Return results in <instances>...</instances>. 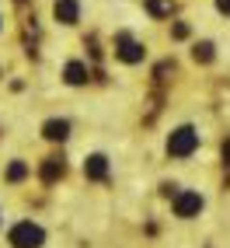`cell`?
Masks as SVG:
<instances>
[{"label": "cell", "instance_id": "1", "mask_svg": "<svg viewBox=\"0 0 230 248\" xmlns=\"http://www.w3.org/2000/svg\"><path fill=\"white\" fill-rule=\"evenodd\" d=\"M195 147H199V133L192 126H178L174 133L168 137V154L171 157H188Z\"/></svg>", "mask_w": 230, "mask_h": 248}, {"label": "cell", "instance_id": "2", "mask_svg": "<svg viewBox=\"0 0 230 248\" xmlns=\"http://www.w3.org/2000/svg\"><path fill=\"white\" fill-rule=\"evenodd\" d=\"M42 241H45L42 227L31 224V220H21V224L11 227V245L14 248H42Z\"/></svg>", "mask_w": 230, "mask_h": 248}, {"label": "cell", "instance_id": "3", "mask_svg": "<svg viewBox=\"0 0 230 248\" xmlns=\"http://www.w3.org/2000/svg\"><path fill=\"white\" fill-rule=\"evenodd\" d=\"M202 210V196L199 192H178L174 196V213L178 217H195Z\"/></svg>", "mask_w": 230, "mask_h": 248}, {"label": "cell", "instance_id": "4", "mask_svg": "<svg viewBox=\"0 0 230 248\" xmlns=\"http://www.w3.org/2000/svg\"><path fill=\"white\" fill-rule=\"evenodd\" d=\"M115 42H119V49H115V53H119V60H126V63H140V60L146 56V49H143L140 42H133L129 35H119Z\"/></svg>", "mask_w": 230, "mask_h": 248}, {"label": "cell", "instance_id": "5", "mask_svg": "<svg viewBox=\"0 0 230 248\" xmlns=\"http://www.w3.org/2000/svg\"><path fill=\"white\" fill-rule=\"evenodd\" d=\"M56 21L59 25H77V18H80V7H77V0H56Z\"/></svg>", "mask_w": 230, "mask_h": 248}, {"label": "cell", "instance_id": "6", "mask_svg": "<svg viewBox=\"0 0 230 248\" xmlns=\"http://www.w3.org/2000/svg\"><path fill=\"white\" fill-rule=\"evenodd\" d=\"M84 175H87V178H105V175H108V157H105V154H91V157L84 161Z\"/></svg>", "mask_w": 230, "mask_h": 248}, {"label": "cell", "instance_id": "7", "mask_svg": "<svg viewBox=\"0 0 230 248\" xmlns=\"http://www.w3.org/2000/svg\"><path fill=\"white\" fill-rule=\"evenodd\" d=\"M42 133H45V140H67L70 137V123L67 119H49L42 126Z\"/></svg>", "mask_w": 230, "mask_h": 248}, {"label": "cell", "instance_id": "8", "mask_svg": "<svg viewBox=\"0 0 230 248\" xmlns=\"http://www.w3.org/2000/svg\"><path fill=\"white\" fill-rule=\"evenodd\" d=\"M63 171H67L63 157H45V164H42V182H56V178H63Z\"/></svg>", "mask_w": 230, "mask_h": 248}, {"label": "cell", "instance_id": "9", "mask_svg": "<svg viewBox=\"0 0 230 248\" xmlns=\"http://www.w3.org/2000/svg\"><path fill=\"white\" fill-rule=\"evenodd\" d=\"M63 77H67V84H84V80H87V67H84V63H67V70H63Z\"/></svg>", "mask_w": 230, "mask_h": 248}, {"label": "cell", "instance_id": "10", "mask_svg": "<svg viewBox=\"0 0 230 248\" xmlns=\"http://www.w3.org/2000/svg\"><path fill=\"white\" fill-rule=\"evenodd\" d=\"M146 11L164 18V14H171V0H146Z\"/></svg>", "mask_w": 230, "mask_h": 248}, {"label": "cell", "instance_id": "11", "mask_svg": "<svg viewBox=\"0 0 230 248\" xmlns=\"http://www.w3.org/2000/svg\"><path fill=\"white\" fill-rule=\"evenodd\" d=\"M192 56L199 60V63H209L213 60V42H199V46L192 49Z\"/></svg>", "mask_w": 230, "mask_h": 248}, {"label": "cell", "instance_id": "12", "mask_svg": "<svg viewBox=\"0 0 230 248\" xmlns=\"http://www.w3.org/2000/svg\"><path fill=\"white\" fill-rule=\"evenodd\" d=\"M25 175H28V164H21V161H14L11 168H7V178H11V182H21Z\"/></svg>", "mask_w": 230, "mask_h": 248}, {"label": "cell", "instance_id": "13", "mask_svg": "<svg viewBox=\"0 0 230 248\" xmlns=\"http://www.w3.org/2000/svg\"><path fill=\"white\" fill-rule=\"evenodd\" d=\"M171 35H174V39H188V25H185V21H174V25H171Z\"/></svg>", "mask_w": 230, "mask_h": 248}, {"label": "cell", "instance_id": "14", "mask_svg": "<svg viewBox=\"0 0 230 248\" xmlns=\"http://www.w3.org/2000/svg\"><path fill=\"white\" fill-rule=\"evenodd\" d=\"M216 7H220L223 14H230V0H216Z\"/></svg>", "mask_w": 230, "mask_h": 248}, {"label": "cell", "instance_id": "15", "mask_svg": "<svg viewBox=\"0 0 230 248\" xmlns=\"http://www.w3.org/2000/svg\"><path fill=\"white\" fill-rule=\"evenodd\" d=\"M223 161H227V164H230V140H227V143H223Z\"/></svg>", "mask_w": 230, "mask_h": 248}]
</instances>
